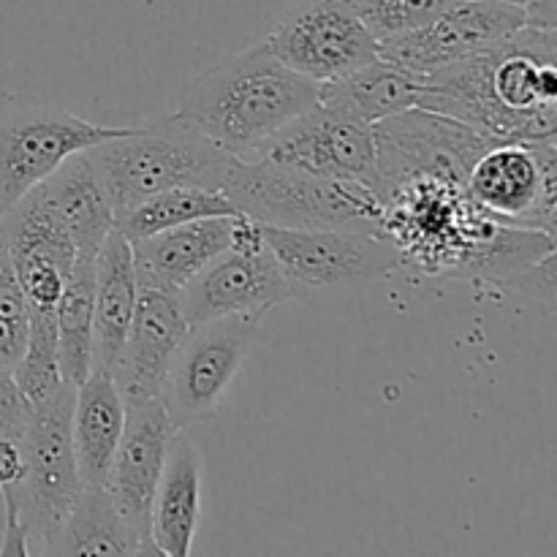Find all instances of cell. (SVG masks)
<instances>
[{"mask_svg": "<svg viewBox=\"0 0 557 557\" xmlns=\"http://www.w3.org/2000/svg\"><path fill=\"white\" fill-rule=\"evenodd\" d=\"M114 212V226L141 201L174 188L221 190L234 156L174 112L152 114L87 150Z\"/></svg>", "mask_w": 557, "mask_h": 557, "instance_id": "3", "label": "cell"}, {"mask_svg": "<svg viewBox=\"0 0 557 557\" xmlns=\"http://www.w3.org/2000/svg\"><path fill=\"white\" fill-rule=\"evenodd\" d=\"M0 234L25 292L27 310L54 315L65 281L76 264V245L54 215L41 185L22 196L0 218Z\"/></svg>", "mask_w": 557, "mask_h": 557, "instance_id": "15", "label": "cell"}, {"mask_svg": "<svg viewBox=\"0 0 557 557\" xmlns=\"http://www.w3.org/2000/svg\"><path fill=\"white\" fill-rule=\"evenodd\" d=\"M451 3L457 0H351V5L379 44L428 25Z\"/></svg>", "mask_w": 557, "mask_h": 557, "instance_id": "28", "label": "cell"}, {"mask_svg": "<svg viewBox=\"0 0 557 557\" xmlns=\"http://www.w3.org/2000/svg\"><path fill=\"white\" fill-rule=\"evenodd\" d=\"M256 158L302 169L337 183L379 190V156L373 125L330 112L319 103L275 136ZM253 158V161H256ZM379 196V194H375Z\"/></svg>", "mask_w": 557, "mask_h": 557, "instance_id": "13", "label": "cell"}, {"mask_svg": "<svg viewBox=\"0 0 557 557\" xmlns=\"http://www.w3.org/2000/svg\"><path fill=\"white\" fill-rule=\"evenodd\" d=\"M25 473V460H22L20 438H0V490L20 484Z\"/></svg>", "mask_w": 557, "mask_h": 557, "instance_id": "30", "label": "cell"}, {"mask_svg": "<svg viewBox=\"0 0 557 557\" xmlns=\"http://www.w3.org/2000/svg\"><path fill=\"white\" fill-rule=\"evenodd\" d=\"M128 128L90 123L47 98L0 90V218L65 158Z\"/></svg>", "mask_w": 557, "mask_h": 557, "instance_id": "6", "label": "cell"}, {"mask_svg": "<svg viewBox=\"0 0 557 557\" xmlns=\"http://www.w3.org/2000/svg\"><path fill=\"white\" fill-rule=\"evenodd\" d=\"M47 555H152L103 487H82Z\"/></svg>", "mask_w": 557, "mask_h": 557, "instance_id": "24", "label": "cell"}, {"mask_svg": "<svg viewBox=\"0 0 557 557\" xmlns=\"http://www.w3.org/2000/svg\"><path fill=\"white\" fill-rule=\"evenodd\" d=\"M239 215L205 218L131 243L136 286L180 294L232 245Z\"/></svg>", "mask_w": 557, "mask_h": 557, "instance_id": "18", "label": "cell"}, {"mask_svg": "<svg viewBox=\"0 0 557 557\" xmlns=\"http://www.w3.org/2000/svg\"><path fill=\"white\" fill-rule=\"evenodd\" d=\"M136 286L131 243L114 226L103 248L96 256V281H92V368L112 373L125 332L134 315Z\"/></svg>", "mask_w": 557, "mask_h": 557, "instance_id": "22", "label": "cell"}, {"mask_svg": "<svg viewBox=\"0 0 557 557\" xmlns=\"http://www.w3.org/2000/svg\"><path fill=\"white\" fill-rule=\"evenodd\" d=\"M468 199L487 215L555 237L557 150L555 139L490 141L468 169Z\"/></svg>", "mask_w": 557, "mask_h": 557, "instance_id": "10", "label": "cell"}, {"mask_svg": "<svg viewBox=\"0 0 557 557\" xmlns=\"http://www.w3.org/2000/svg\"><path fill=\"white\" fill-rule=\"evenodd\" d=\"M188 326L180 294L139 288L123 351L112 368V379L125 403L161 397L166 370Z\"/></svg>", "mask_w": 557, "mask_h": 557, "instance_id": "17", "label": "cell"}, {"mask_svg": "<svg viewBox=\"0 0 557 557\" xmlns=\"http://www.w3.org/2000/svg\"><path fill=\"white\" fill-rule=\"evenodd\" d=\"M259 324L261 315H226L188 326L161 386L174 428L185 430L215 413L248 357Z\"/></svg>", "mask_w": 557, "mask_h": 557, "instance_id": "9", "label": "cell"}, {"mask_svg": "<svg viewBox=\"0 0 557 557\" xmlns=\"http://www.w3.org/2000/svg\"><path fill=\"white\" fill-rule=\"evenodd\" d=\"M221 190L239 215L261 226L379 228L381 199L375 190L261 158H234Z\"/></svg>", "mask_w": 557, "mask_h": 557, "instance_id": "4", "label": "cell"}, {"mask_svg": "<svg viewBox=\"0 0 557 557\" xmlns=\"http://www.w3.org/2000/svg\"><path fill=\"white\" fill-rule=\"evenodd\" d=\"M294 299H299L297 292L267 248L261 226L245 215L234 223L232 245L180 292V305L188 324L226 315L264 319L272 308Z\"/></svg>", "mask_w": 557, "mask_h": 557, "instance_id": "8", "label": "cell"}, {"mask_svg": "<svg viewBox=\"0 0 557 557\" xmlns=\"http://www.w3.org/2000/svg\"><path fill=\"white\" fill-rule=\"evenodd\" d=\"M125 422V400L112 373L92 368L76 386L71 408V444L82 487H103Z\"/></svg>", "mask_w": 557, "mask_h": 557, "instance_id": "20", "label": "cell"}, {"mask_svg": "<svg viewBox=\"0 0 557 557\" xmlns=\"http://www.w3.org/2000/svg\"><path fill=\"white\" fill-rule=\"evenodd\" d=\"M174 433L177 428L169 419L161 397L125 403L123 435L103 482L112 504L152 555L158 553L150 542V504Z\"/></svg>", "mask_w": 557, "mask_h": 557, "instance_id": "16", "label": "cell"}, {"mask_svg": "<svg viewBox=\"0 0 557 557\" xmlns=\"http://www.w3.org/2000/svg\"><path fill=\"white\" fill-rule=\"evenodd\" d=\"M264 41L281 63L315 85L343 79L381 54L351 0H305L275 22Z\"/></svg>", "mask_w": 557, "mask_h": 557, "instance_id": "12", "label": "cell"}, {"mask_svg": "<svg viewBox=\"0 0 557 557\" xmlns=\"http://www.w3.org/2000/svg\"><path fill=\"white\" fill-rule=\"evenodd\" d=\"M41 185L54 215L76 245V259H96L114 228V212L87 150L65 158Z\"/></svg>", "mask_w": 557, "mask_h": 557, "instance_id": "21", "label": "cell"}, {"mask_svg": "<svg viewBox=\"0 0 557 557\" xmlns=\"http://www.w3.org/2000/svg\"><path fill=\"white\" fill-rule=\"evenodd\" d=\"M92 281L96 259H76L54 308L60 381L79 386L92 370Z\"/></svg>", "mask_w": 557, "mask_h": 557, "instance_id": "25", "label": "cell"}, {"mask_svg": "<svg viewBox=\"0 0 557 557\" xmlns=\"http://www.w3.org/2000/svg\"><path fill=\"white\" fill-rule=\"evenodd\" d=\"M223 215H239L223 190L174 188L141 201L128 215L120 218L117 228L128 243H134V239H145L150 234L163 232V228H174L183 226V223Z\"/></svg>", "mask_w": 557, "mask_h": 557, "instance_id": "26", "label": "cell"}, {"mask_svg": "<svg viewBox=\"0 0 557 557\" xmlns=\"http://www.w3.org/2000/svg\"><path fill=\"white\" fill-rule=\"evenodd\" d=\"M261 234L299 299L364 286L403 270L400 250L381 228L261 226Z\"/></svg>", "mask_w": 557, "mask_h": 557, "instance_id": "7", "label": "cell"}, {"mask_svg": "<svg viewBox=\"0 0 557 557\" xmlns=\"http://www.w3.org/2000/svg\"><path fill=\"white\" fill-rule=\"evenodd\" d=\"M495 3L515 5V9L525 11L528 25L557 27V0H495Z\"/></svg>", "mask_w": 557, "mask_h": 557, "instance_id": "31", "label": "cell"}, {"mask_svg": "<svg viewBox=\"0 0 557 557\" xmlns=\"http://www.w3.org/2000/svg\"><path fill=\"white\" fill-rule=\"evenodd\" d=\"M373 139L379 156V199L411 177L441 180L462 188L468 169L493 141L460 120L422 107L373 123Z\"/></svg>", "mask_w": 557, "mask_h": 557, "instance_id": "11", "label": "cell"}, {"mask_svg": "<svg viewBox=\"0 0 557 557\" xmlns=\"http://www.w3.org/2000/svg\"><path fill=\"white\" fill-rule=\"evenodd\" d=\"M201 522V460L177 430L150 504V542L158 555L188 557Z\"/></svg>", "mask_w": 557, "mask_h": 557, "instance_id": "19", "label": "cell"}, {"mask_svg": "<svg viewBox=\"0 0 557 557\" xmlns=\"http://www.w3.org/2000/svg\"><path fill=\"white\" fill-rule=\"evenodd\" d=\"M33 403L22 395L14 373L0 370V438H20Z\"/></svg>", "mask_w": 557, "mask_h": 557, "instance_id": "29", "label": "cell"}, {"mask_svg": "<svg viewBox=\"0 0 557 557\" xmlns=\"http://www.w3.org/2000/svg\"><path fill=\"white\" fill-rule=\"evenodd\" d=\"M74 392L76 386L60 384L44 400L33 403L30 417L20 435L25 473L20 484L0 490L3 506H14L20 515L27 542H36L38 553L44 555L82 493L74 444H71Z\"/></svg>", "mask_w": 557, "mask_h": 557, "instance_id": "5", "label": "cell"}, {"mask_svg": "<svg viewBox=\"0 0 557 557\" xmlns=\"http://www.w3.org/2000/svg\"><path fill=\"white\" fill-rule=\"evenodd\" d=\"M525 25V11L515 5L495 0H457L428 25L381 44V58L428 76L495 47Z\"/></svg>", "mask_w": 557, "mask_h": 557, "instance_id": "14", "label": "cell"}, {"mask_svg": "<svg viewBox=\"0 0 557 557\" xmlns=\"http://www.w3.org/2000/svg\"><path fill=\"white\" fill-rule=\"evenodd\" d=\"M319 101L321 85L288 69L259 41L196 76L180 92L174 114L234 158L253 161Z\"/></svg>", "mask_w": 557, "mask_h": 557, "instance_id": "2", "label": "cell"}, {"mask_svg": "<svg viewBox=\"0 0 557 557\" xmlns=\"http://www.w3.org/2000/svg\"><path fill=\"white\" fill-rule=\"evenodd\" d=\"M422 74L403 69L386 58H375L343 79L321 85V107L351 117L357 123L373 125L392 114L419 107Z\"/></svg>", "mask_w": 557, "mask_h": 557, "instance_id": "23", "label": "cell"}, {"mask_svg": "<svg viewBox=\"0 0 557 557\" xmlns=\"http://www.w3.org/2000/svg\"><path fill=\"white\" fill-rule=\"evenodd\" d=\"M27 330H30V310L0 234V370L5 373H14L20 364L27 346Z\"/></svg>", "mask_w": 557, "mask_h": 557, "instance_id": "27", "label": "cell"}, {"mask_svg": "<svg viewBox=\"0 0 557 557\" xmlns=\"http://www.w3.org/2000/svg\"><path fill=\"white\" fill-rule=\"evenodd\" d=\"M557 27L525 25L460 63L422 76L419 107L493 141L555 139Z\"/></svg>", "mask_w": 557, "mask_h": 557, "instance_id": "1", "label": "cell"}]
</instances>
